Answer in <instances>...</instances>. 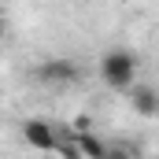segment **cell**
I'll list each match as a JSON object with an SVG mask.
<instances>
[{"mask_svg": "<svg viewBox=\"0 0 159 159\" xmlns=\"http://www.w3.org/2000/svg\"><path fill=\"white\" fill-rule=\"evenodd\" d=\"M137 70H141V59H137V52H129V48H111L104 59H100V78L107 89H115V93H126L133 81H137Z\"/></svg>", "mask_w": 159, "mask_h": 159, "instance_id": "1", "label": "cell"}, {"mask_svg": "<svg viewBox=\"0 0 159 159\" xmlns=\"http://www.w3.org/2000/svg\"><path fill=\"white\" fill-rule=\"evenodd\" d=\"M37 81H44V85H70V81H78V63L74 59H44V63H37Z\"/></svg>", "mask_w": 159, "mask_h": 159, "instance_id": "2", "label": "cell"}, {"mask_svg": "<svg viewBox=\"0 0 159 159\" xmlns=\"http://www.w3.org/2000/svg\"><path fill=\"white\" fill-rule=\"evenodd\" d=\"M22 137H26V144L37 148V152H52V148H56V126L44 122V119H26L22 122Z\"/></svg>", "mask_w": 159, "mask_h": 159, "instance_id": "3", "label": "cell"}, {"mask_svg": "<svg viewBox=\"0 0 159 159\" xmlns=\"http://www.w3.org/2000/svg\"><path fill=\"white\" fill-rule=\"evenodd\" d=\"M126 93H129V104H133V111H137L141 119H156L159 115V100H156V89H152V85H137V81H133Z\"/></svg>", "mask_w": 159, "mask_h": 159, "instance_id": "4", "label": "cell"}, {"mask_svg": "<svg viewBox=\"0 0 159 159\" xmlns=\"http://www.w3.org/2000/svg\"><path fill=\"white\" fill-rule=\"evenodd\" d=\"M74 148H78V156H85V159H107V144L100 141V137H93L89 129H74Z\"/></svg>", "mask_w": 159, "mask_h": 159, "instance_id": "5", "label": "cell"}, {"mask_svg": "<svg viewBox=\"0 0 159 159\" xmlns=\"http://www.w3.org/2000/svg\"><path fill=\"white\" fill-rule=\"evenodd\" d=\"M7 37V22H4V15H0V41Z\"/></svg>", "mask_w": 159, "mask_h": 159, "instance_id": "6", "label": "cell"}]
</instances>
